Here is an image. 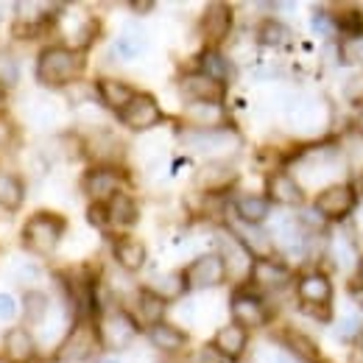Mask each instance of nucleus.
<instances>
[{"mask_svg": "<svg viewBox=\"0 0 363 363\" xmlns=\"http://www.w3.org/2000/svg\"><path fill=\"white\" fill-rule=\"evenodd\" d=\"M106 213H109V224L115 227H132L137 221V207L126 193H118L115 199H109Z\"/></svg>", "mask_w": 363, "mask_h": 363, "instance_id": "b1692460", "label": "nucleus"}, {"mask_svg": "<svg viewBox=\"0 0 363 363\" xmlns=\"http://www.w3.org/2000/svg\"><path fill=\"white\" fill-rule=\"evenodd\" d=\"M182 288H184V282H182L179 274H165V277H157V279L151 282V294H157L160 299H174V296H179Z\"/></svg>", "mask_w": 363, "mask_h": 363, "instance_id": "72a5a7b5", "label": "nucleus"}, {"mask_svg": "<svg viewBox=\"0 0 363 363\" xmlns=\"http://www.w3.org/2000/svg\"><path fill=\"white\" fill-rule=\"evenodd\" d=\"M92 350H95V333H92V327L79 324V327L67 335V341L62 344L59 358L67 363H79V361H84V358H90Z\"/></svg>", "mask_w": 363, "mask_h": 363, "instance_id": "9d476101", "label": "nucleus"}, {"mask_svg": "<svg viewBox=\"0 0 363 363\" xmlns=\"http://www.w3.org/2000/svg\"><path fill=\"white\" fill-rule=\"evenodd\" d=\"M299 296L302 302L311 308V305H327L330 296H333V288H330V279L324 274H308L302 282H299Z\"/></svg>", "mask_w": 363, "mask_h": 363, "instance_id": "f3484780", "label": "nucleus"}, {"mask_svg": "<svg viewBox=\"0 0 363 363\" xmlns=\"http://www.w3.org/2000/svg\"><path fill=\"white\" fill-rule=\"evenodd\" d=\"M232 28V11H229L224 3H213L207 6L204 17H201V34L210 40V43H221Z\"/></svg>", "mask_w": 363, "mask_h": 363, "instance_id": "f8f14e48", "label": "nucleus"}, {"mask_svg": "<svg viewBox=\"0 0 363 363\" xmlns=\"http://www.w3.org/2000/svg\"><path fill=\"white\" fill-rule=\"evenodd\" d=\"M9 137H11V123L6 118H0V148L9 143Z\"/></svg>", "mask_w": 363, "mask_h": 363, "instance_id": "de8ad7c7", "label": "nucleus"}, {"mask_svg": "<svg viewBox=\"0 0 363 363\" xmlns=\"http://www.w3.org/2000/svg\"><path fill=\"white\" fill-rule=\"evenodd\" d=\"M255 279L263 285V288H282L285 279H288V272L282 266H277L272 260H260L255 266Z\"/></svg>", "mask_w": 363, "mask_h": 363, "instance_id": "c756f323", "label": "nucleus"}, {"mask_svg": "<svg viewBox=\"0 0 363 363\" xmlns=\"http://www.w3.org/2000/svg\"><path fill=\"white\" fill-rule=\"evenodd\" d=\"M213 347H216L221 355H227V358H238V355L243 352V347H246V330L238 327V324L221 327L218 335H216V344H213Z\"/></svg>", "mask_w": 363, "mask_h": 363, "instance_id": "4be33fe9", "label": "nucleus"}, {"mask_svg": "<svg viewBox=\"0 0 363 363\" xmlns=\"http://www.w3.org/2000/svg\"><path fill=\"white\" fill-rule=\"evenodd\" d=\"M355 129H358V132L363 135V112L358 115V118H355Z\"/></svg>", "mask_w": 363, "mask_h": 363, "instance_id": "3c124183", "label": "nucleus"}, {"mask_svg": "<svg viewBox=\"0 0 363 363\" xmlns=\"http://www.w3.org/2000/svg\"><path fill=\"white\" fill-rule=\"evenodd\" d=\"M115 260L126 269V272H137V269H143V263H145V246L135 240V238H121L118 243H115Z\"/></svg>", "mask_w": 363, "mask_h": 363, "instance_id": "aec40b11", "label": "nucleus"}, {"mask_svg": "<svg viewBox=\"0 0 363 363\" xmlns=\"http://www.w3.org/2000/svg\"><path fill=\"white\" fill-rule=\"evenodd\" d=\"M98 92H101V101L106 106H112V109H126L129 101L135 98L132 87L123 84V82H118V79H101L98 82Z\"/></svg>", "mask_w": 363, "mask_h": 363, "instance_id": "412c9836", "label": "nucleus"}, {"mask_svg": "<svg viewBox=\"0 0 363 363\" xmlns=\"http://www.w3.org/2000/svg\"><path fill=\"white\" fill-rule=\"evenodd\" d=\"M84 70V56L73 48H45L37 62V79L45 87L70 84Z\"/></svg>", "mask_w": 363, "mask_h": 363, "instance_id": "f257e3e1", "label": "nucleus"}, {"mask_svg": "<svg viewBox=\"0 0 363 363\" xmlns=\"http://www.w3.org/2000/svg\"><path fill=\"white\" fill-rule=\"evenodd\" d=\"M335 333H338V338H344V341L355 338V335L361 333V318H358V316H344L341 321H338Z\"/></svg>", "mask_w": 363, "mask_h": 363, "instance_id": "a19ab883", "label": "nucleus"}, {"mask_svg": "<svg viewBox=\"0 0 363 363\" xmlns=\"http://www.w3.org/2000/svg\"><path fill=\"white\" fill-rule=\"evenodd\" d=\"M324 118H327L324 106H321L318 101H311V98H299L296 104L288 106V121H291V126L299 129V132L318 129V126L324 123Z\"/></svg>", "mask_w": 363, "mask_h": 363, "instance_id": "1a4fd4ad", "label": "nucleus"}, {"mask_svg": "<svg viewBox=\"0 0 363 363\" xmlns=\"http://www.w3.org/2000/svg\"><path fill=\"white\" fill-rule=\"evenodd\" d=\"M3 344H6V355H9V361H14V363L31 361V355H34V338H31V333H28L26 327H14V330H9Z\"/></svg>", "mask_w": 363, "mask_h": 363, "instance_id": "dca6fc26", "label": "nucleus"}, {"mask_svg": "<svg viewBox=\"0 0 363 363\" xmlns=\"http://www.w3.org/2000/svg\"><path fill=\"white\" fill-rule=\"evenodd\" d=\"M121 187V177L112 168H95L84 177V190L90 193L92 199L104 201V199H115Z\"/></svg>", "mask_w": 363, "mask_h": 363, "instance_id": "4468645a", "label": "nucleus"}, {"mask_svg": "<svg viewBox=\"0 0 363 363\" xmlns=\"http://www.w3.org/2000/svg\"><path fill=\"white\" fill-rule=\"evenodd\" d=\"M221 260H224V269L232 277H246V274L252 272L249 249L235 235H221Z\"/></svg>", "mask_w": 363, "mask_h": 363, "instance_id": "9b49d317", "label": "nucleus"}, {"mask_svg": "<svg viewBox=\"0 0 363 363\" xmlns=\"http://www.w3.org/2000/svg\"><path fill=\"white\" fill-rule=\"evenodd\" d=\"M0 11H3V6H0ZM0 17H3V14H0Z\"/></svg>", "mask_w": 363, "mask_h": 363, "instance_id": "6e6d98bb", "label": "nucleus"}, {"mask_svg": "<svg viewBox=\"0 0 363 363\" xmlns=\"http://www.w3.org/2000/svg\"><path fill=\"white\" fill-rule=\"evenodd\" d=\"M14 277H17V282L28 285V282H34L40 277V269L31 260H20V263H14Z\"/></svg>", "mask_w": 363, "mask_h": 363, "instance_id": "79ce46f5", "label": "nucleus"}, {"mask_svg": "<svg viewBox=\"0 0 363 363\" xmlns=\"http://www.w3.org/2000/svg\"><path fill=\"white\" fill-rule=\"evenodd\" d=\"M65 232V221L59 216H50V213H37L26 229H23V243L34 252V255H50L59 243Z\"/></svg>", "mask_w": 363, "mask_h": 363, "instance_id": "f03ea898", "label": "nucleus"}, {"mask_svg": "<svg viewBox=\"0 0 363 363\" xmlns=\"http://www.w3.org/2000/svg\"><path fill=\"white\" fill-rule=\"evenodd\" d=\"M232 179H235V171L229 165H224V162H213V165H207V168L199 171V184L207 187V190L227 187Z\"/></svg>", "mask_w": 363, "mask_h": 363, "instance_id": "cd10ccee", "label": "nucleus"}, {"mask_svg": "<svg viewBox=\"0 0 363 363\" xmlns=\"http://www.w3.org/2000/svg\"><path fill=\"white\" fill-rule=\"evenodd\" d=\"M316 210L327 218H341L352 210V190L347 184H333L324 187L316 199Z\"/></svg>", "mask_w": 363, "mask_h": 363, "instance_id": "6e6552de", "label": "nucleus"}, {"mask_svg": "<svg viewBox=\"0 0 363 363\" xmlns=\"http://www.w3.org/2000/svg\"><path fill=\"white\" fill-rule=\"evenodd\" d=\"M358 282L363 285V260H361V269H358Z\"/></svg>", "mask_w": 363, "mask_h": 363, "instance_id": "603ef678", "label": "nucleus"}, {"mask_svg": "<svg viewBox=\"0 0 363 363\" xmlns=\"http://www.w3.org/2000/svg\"><path fill=\"white\" fill-rule=\"evenodd\" d=\"M232 316L238 321V327H260L263 324V318H266V308H263V302L257 299V296H252V294H238L235 299H232Z\"/></svg>", "mask_w": 363, "mask_h": 363, "instance_id": "ddd939ff", "label": "nucleus"}, {"mask_svg": "<svg viewBox=\"0 0 363 363\" xmlns=\"http://www.w3.org/2000/svg\"><path fill=\"white\" fill-rule=\"evenodd\" d=\"M235 213L240 221L246 224H260L266 216H269V201L260 199V196H240L235 201Z\"/></svg>", "mask_w": 363, "mask_h": 363, "instance_id": "a878e982", "label": "nucleus"}, {"mask_svg": "<svg viewBox=\"0 0 363 363\" xmlns=\"http://www.w3.org/2000/svg\"><path fill=\"white\" fill-rule=\"evenodd\" d=\"M132 9H135V11H148L151 3H132Z\"/></svg>", "mask_w": 363, "mask_h": 363, "instance_id": "8fccbe9b", "label": "nucleus"}, {"mask_svg": "<svg viewBox=\"0 0 363 363\" xmlns=\"http://www.w3.org/2000/svg\"><path fill=\"white\" fill-rule=\"evenodd\" d=\"M14 313H17V305H14V299L9 296V294H0V318H14Z\"/></svg>", "mask_w": 363, "mask_h": 363, "instance_id": "49530a36", "label": "nucleus"}, {"mask_svg": "<svg viewBox=\"0 0 363 363\" xmlns=\"http://www.w3.org/2000/svg\"><path fill=\"white\" fill-rule=\"evenodd\" d=\"M257 363H291V358L282 352V350H274V347H263L257 352Z\"/></svg>", "mask_w": 363, "mask_h": 363, "instance_id": "37998d69", "label": "nucleus"}, {"mask_svg": "<svg viewBox=\"0 0 363 363\" xmlns=\"http://www.w3.org/2000/svg\"><path fill=\"white\" fill-rule=\"evenodd\" d=\"M56 118H59V109H56L53 101L40 98L37 104H31V121H34V123H40V126H53Z\"/></svg>", "mask_w": 363, "mask_h": 363, "instance_id": "e433bc0d", "label": "nucleus"}, {"mask_svg": "<svg viewBox=\"0 0 363 363\" xmlns=\"http://www.w3.org/2000/svg\"><path fill=\"white\" fill-rule=\"evenodd\" d=\"M160 118H162V112H160V106H157V101L151 95H135L129 101V106L121 109V121L129 129H137V132L151 129L154 123H160Z\"/></svg>", "mask_w": 363, "mask_h": 363, "instance_id": "39448f33", "label": "nucleus"}, {"mask_svg": "<svg viewBox=\"0 0 363 363\" xmlns=\"http://www.w3.org/2000/svg\"><path fill=\"white\" fill-rule=\"evenodd\" d=\"M53 6H48V3H26V0H20L17 3V11H20V28L23 26H37L45 14L43 11H50Z\"/></svg>", "mask_w": 363, "mask_h": 363, "instance_id": "4c0bfd02", "label": "nucleus"}, {"mask_svg": "<svg viewBox=\"0 0 363 363\" xmlns=\"http://www.w3.org/2000/svg\"><path fill=\"white\" fill-rule=\"evenodd\" d=\"M193 363H221V352L216 347H201L196 352V361Z\"/></svg>", "mask_w": 363, "mask_h": 363, "instance_id": "a18cd8bd", "label": "nucleus"}, {"mask_svg": "<svg viewBox=\"0 0 363 363\" xmlns=\"http://www.w3.org/2000/svg\"><path fill=\"white\" fill-rule=\"evenodd\" d=\"M143 50H145V34H143V28L140 26H126L123 34L115 43V53L129 62V59H137Z\"/></svg>", "mask_w": 363, "mask_h": 363, "instance_id": "393cba45", "label": "nucleus"}, {"mask_svg": "<svg viewBox=\"0 0 363 363\" xmlns=\"http://www.w3.org/2000/svg\"><path fill=\"white\" fill-rule=\"evenodd\" d=\"M274 240L285 249V252H291V255H296V252H302V246H305V232L299 229V221H294V218H279L272 229Z\"/></svg>", "mask_w": 363, "mask_h": 363, "instance_id": "a211bd4d", "label": "nucleus"}, {"mask_svg": "<svg viewBox=\"0 0 363 363\" xmlns=\"http://www.w3.org/2000/svg\"><path fill=\"white\" fill-rule=\"evenodd\" d=\"M162 313H165V299H160V296L151 294V291H143V294H140V316L154 327V324H160Z\"/></svg>", "mask_w": 363, "mask_h": 363, "instance_id": "2f4dec72", "label": "nucleus"}, {"mask_svg": "<svg viewBox=\"0 0 363 363\" xmlns=\"http://www.w3.org/2000/svg\"><path fill=\"white\" fill-rule=\"evenodd\" d=\"M101 363H121V361H115V358H104Z\"/></svg>", "mask_w": 363, "mask_h": 363, "instance_id": "864d4df0", "label": "nucleus"}, {"mask_svg": "<svg viewBox=\"0 0 363 363\" xmlns=\"http://www.w3.org/2000/svg\"><path fill=\"white\" fill-rule=\"evenodd\" d=\"M302 224H311L313 229H321V218H318V213H302Z\"/></svg>", "mask_w": 363, "mask_h": 363, "instance_id": "09e8293b", "label": "nucleus"}, {"mask_svg": "<svg viewBox=\"0 0 363 363\" xmlns=\"http://www.w3.org/2000/svg\"><path fill=\"white\" fill-rule=\"evenodd\" d=\"M20 79V67H17V59L6 50H0V84L3 87H14Z\"/></svg>", "mask_w": 363, "mask_h": 363, "instance_id": "58836bf2", "label": "nucleus"}, {"mask_svg": "<svg viewBox=\"0 0 363 363\" xmlns=\"http://www.w3.org/2000/svg\"><path fill=\"white\" fill-rule=\"evenodd\" d=\"M341 56H344V62H350V65H363V34L347 37L344 45H341Z\"/></svg>", "mask_w": 363, "mask_h": 363, "instance_id": "ea45409f", "label": "nucleus"}, {"mask_svg": "<svg viewBox=\"0 0 363 363\" xmlns=\"http://www.w3.org/2000/svg\"><path fill=\"white\" fill-rule=\"evenodd\" d=\"M182 95L190 104H218L224 95V84L204 73H193V76L182 79Z\"/></svg>", "mask_w": 363, "mask_h": 363, "instance_id": "0eeeda50", "label": "nucleus"}, {"mask_svg": "<svg viewBox=\"0 0 363 363\" xmlns=\"http://www.w3.org/2000/svg\"><path fill=\"white\" fill-rule=\"evenodd\" d=\"M23 182L17 179L14 174H6L0 171V207L6 210H17L23 204Z\"/></svg>", "mask_w": 363, "mask_h": 363, "instance_id": "bb28decb", "label": "nucleus"}, {"mask_svg": "<svg viewBox=\"0 0 363 363\" xmlns=\"http://www.w3.org/2000/svg\"><path fill=\"white\" fill-rule=\"evenodd\" d=\"M48 311H50V302H48L45 294H40V291H31V294H26V316L31 324H43V318L48 316Z\"/></svg>", "mask_w": 363, "mask_h": 363, "instance_id": "473e14b6", "label": "nucleus"}, {"mask_svg": "<svg viewBox=\"0 0 363 363\" xmlns=\"http://www.w3.org/2000/svg\"><path fill=\"white\" fill-rule=\"evenodd\" d=\"M235 229H238V240L243 243V246H249V249H255V252H260V255H266L269 252V246H272V240L266 238V232H260L257 224H246V221H235Z\"/></svg>", "mask_w": 363, "mask_h": 363, "instance_id": "c85d7f7f", "label": "nucleus"}, {"mask_svg": "<svg viewBox=\"0 0 363 363\" xmlns=\"http://www.w3.org/2000/svg\"><path fill=\"white\" fill-rule=\"evenodd\" d=\"M184 118L199 129H218L221 123V106L218 104H187Z\"/></svg>", "mask_w": 363, "mask_h": 363, "instance_id": "5701e85b", "label": "nucleus"}, {"mask_svg": "<svg viewBox=\"0 0 363 363\" xmlns=\"http://www.w3.org/2000/svg\"><path fill=\"white\" fill-rule=\"evenodd\" d=\"M269 193H272L277 204H288V207L302 204V187L296 184V179L291 174H272L269 177Z\"/></svg>", "mask_w": 363, "mask_h": 363, "instance_id": "2eb2a0df", "label": "nucleus"}, {"mask_svg": "<svg viewBox=\"0 0 363 363\" xmlns=\"http://www.w3.org/2000/svg\"><path fill=\"white\" fill-rule=\"evenodd\" d=\"M201 73L224 84L229 76H232V67H229V62L224 59V56H221V53H216V50H207V53L201 56Z\"/></svg>", "mask_w": 363, "mask_h": 363, "instance_id": "7c9ffc66", "label": "nucleus"}, {"mask_svg": "<svg viewBox=\"0 0 363 363\" xmlns=\"http://www.w3.org/2000/svg\"><path fill=\"white\" fill-rule=\"evenodd\" d=\"M224 277H227V269H224L221 255H204V257H199L196 263H190V269L184 274V279H187L190 288H213Z\"/></svg>", "mask_w": 363, "mask_h": 363, "instance_id": "423d86ee", "label": "nucleus"}, {"mask_svg": "<svg viewBox=\"0 0 363 363\" xmlns=\"http://www.w3.org/2000/svg\"><path fill=\"white\" fill-rule=\"evenodd\" d=\"M0 363H6V358H0Z\"/></svg>", "mask_w": 363, "mask_h": 363, "instance_id": "5fc2aeb1", "label": "nucleus"}, {"mask_svg": "<svg viewBox=\"0 0 363 363\" xmlns=\"http://www.w3.org/2000/svg\"><path fill=\"white\" fill-rule=\"evenodd\" d=\"M148 335H151V344H154L157 350H162V352H177V350H182V347H184V341H187V335L182 333L179 327L165 324V321L154 324Z\"/></svg>", "mask_w": 363, "mask_h": 363, "instance_id": "6ab92c4d", "label": "nucleus"}, {"mask_svg": "<svg viewBox=\"0 0 363 363\" xmlns=\"http://www.w3.org/2000/svg\"><path fill=\"white\" fill-rule=\"evenodd\" d=\"M285 344H288V350H291L294 355H299V358H305V361H311V363L318 361L316 344H313L311 338H305V335H299V333H288V335H285Z\"/></svg>", "mask_w": 363, "mask_h": 363, "instance_id": "f704fd0d", "label": "nucleus"}, {"mask_svg": "<svg viewBox=\"0 0 363 363\" xmlns=\"http://www.w3.org/2000/svg\"><path fill=\"white\" fill-rule=\"evenodd\" d=\"M257 37H260V43L263 45H282L285 40H288V28L282 26V23H277V20H266L260 28H257Z\"/></svg>", "mask_w": 363, "mask_h": 363, "instance_id": "c9c22d12", "label": "nucleus"}, {"mask_svg": "<svg viewBox=\"0 0 363 363\" xmlns=\"http://www.w3.org/2000/svg\"><path fill=\"white\" fill-rule=\"evenodd\" d=\"M238 135L232 129H193L184 135V145H190L193 151L199 154H207V157H224L232 154L238 148Z\"/></svg>", "mask_w": 363, "mask_h": 363, "instance_id": "7ed1b4c3", "label": "nucleus"}, {"mask_svg": "<svg viewBox=\"0 0 363 363\" xmlns=\"http://www.w3.org/2000/svg\"><path fill=\"white\" fill-rule=\"evenodd\" d=\"M137 335V327L129 313L123 311H112L101 318L98 324V338L106 350H123L132 344V338Z\"/></svg>", "mask_w": 363, "mask_h": 363, "instance_id": "20e7f679", "label": "nucleus"}, {"mask_svg": "<svg viewBox=\"0 0 363 363\" xmlns=\"http://www.w3.org/2000/svg\"><path fill=\"white\" fill-rule=\"evenodd\" d=\"M90 224H95V227H106V224H109L106 204H92L90 207Z\"/></svg>", "mask_w": 363, "mask_h": 363, "instance_id": "c03bdc74", "label": "nucleus"}]
</instances>
